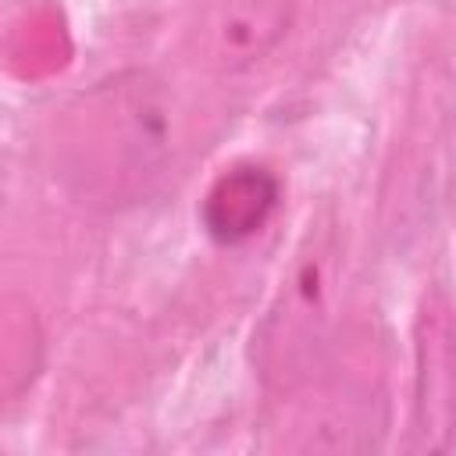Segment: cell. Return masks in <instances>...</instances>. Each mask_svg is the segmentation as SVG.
Segmentation results:
<instances>
[{
    "label": "cell",
    "mask_w": 456,
    "mask_h": 456,
    "mask_svg": "<svg viewBox=\"0 0 456 456\" xmlns=\"http://www.w3.org/2000/svg\"><path fill=\"white\" fill-rule=\"evenodd\" d=\"M281 200V182L256 160L224 167L200 200V224L217 246H242L267 228Z\"/></svg>",
    "instance_id": "277c9868"
},
{
    "label": "cell",
    "mask_w": 456,
    "mask_h": 456,
    "mask_svg": "<svg viewBox=\"0 0 456 456\" xmlns=\"http://www.w3.org/2000/svg\"><path fill=\"white\" fill-rule=\"evenodd\" d=\"M456 435V321L435 292L417 317L413 449H449Z\"/></svg>",
    "instance_id": "7a4b0ae2"
},
{
    "label": "cell",
    "mask_w": 456,
    "mask_h": 456,
    "mask_svg": "<svg viewBox=\"0 0 456 456\" xmlns=\"http://www.w3.org/2000/svg\"><path fill=\"white\" fill-rule=\"evenodd\" d=\"M175 153V107L150 71H125L89 89L64 118L61 178L103 203L135 200Z\"/></svg>",
    "instance_id": "6da1fadb"
},
{
    "label": "cell",
    "mask_w": 456,
    "mask_h": 456,
    "mask_svg": "<svg viewBox=\"0 0 456 456\" xmlns=\"http://www.w3.org/2000/svg\"><path fill=\"white\" fill-rule=\"evenodd\" d=\"M296 0H217L200 28L203 61L239 75L256 68L289 36Z\"/></svg>",
    "instance_id": "3957f363"
}]
</instances>
